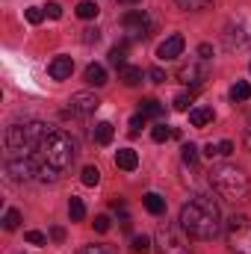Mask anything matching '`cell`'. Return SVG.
<instances>
[{
	"instance_id": "obj_1",
	"label": "cell",
	"mask_w": 251,
	"mask_h": 254,
	"mask_svg": "<svg viewBox=\"0 0 251 254\" xmlns=\"http://www.w3.org/2000/svg\"><path fill=\"white\" fill-rule=\"evenodd\" d=\"M74 157H77V142L65 130L54 127L42 139V145L30 154V160L36 166V181L39 184H57L60 175L74 163Z\"/></svg>"
},
{
	"instance_id": "obj_2",
	"label": "cell",
	"mask_w": 251,
	"mask_h": 254,
	"mask_svg": "<svg viewBox=\"0 0 251 254\" xmlns=\"http://www.w3.org/2000/svg\"><path fill=\"white\" fill-rule=\"evenodd\" d=\"M181 228L195 240H216L222 231V210L213 195H192L181 207Z\"/></svg>"
},
{
	"instance_id": "obj_3",
	"label": "cell",
	"mask_w": 251,
	"mask_h": 254,
	"mask_svg": "<svg viewBox=\"0 0 251 254\" xmlns=\"http://www.w3.org/2000/svg\"><path fill=\"white\" fill-rule=\"evenodd\" d=\"M210 184L213 190L219 192L225 201L231 204H243L251 192V184H249V175L240 169V166H231V163H222L210 172Z\"/></svg>"
},
{
	"instance_id": "obj_4",
	"label": "cell",
	"mask_w": 251,
	"mask_h": 254,
	"mask_svg": "<svg viewBox=\"0 0 251 254\" xmlns=\"http://www.w3.org/2000/svg\"><path fill=\"white\" fill-rule=\"evenodd\" d=\"M225 234H228V249L234 254H251V219L237 213L225 222Z\"/></svg>"
},
{
	"instance_id": "obj_5",
	"label": "cell",
	"mask_w": 251,
	"mask_h": 254,
	"mask_svg": "<svg viewBox=\"0 0 251 254\" xmlns=\"http://www.w3.org/2000/svg\"><path fill=\"white\" fill-rule=\"evenodd\" d=\"M154 246H157L160 254H192L187 231L175 228V225H160L157 237H154Z\"/></svg>"
},
{
	"instance_id": "obj_6",
	"label": "cell",
	"mask_w": 251,
	"mask_h": 254,
	"mask_svg": "<svg viewBox=\"0 0 251 254\" xmlns=\"http://www.w3.org/2000/svg\"><path fill=\"white\" fill-rule=\"evenodd\" d=\"M122 27H125V33L130 39H145L151 33V18L142 9H130V12H125V18H122Z\"/></svg>"
},
{
	"instance_id": "obj_7",
	"label": "cell",
	"mask_w": 251,
	"mask_h": 254,
	"mask_svg": "<svg viewBox=\"0 0 251 254\" xmlns=\"http://www.w3.org/2000/svg\"><path fill=\"white\" fill-rule=\"evenodd\" d=\"M98 107H101V101H98L95 92H77V95H71V101H68V113H71V116H92Z\"/></svg>"
},
{
	"instance_id": "obj_8",
	"label": "cell",
	"mask_w": 251,
	"mask_h": 254,
	"mask_svg": "<svg viewBox=\"0 0 251 254\" xmlns=\"http://www.w3.org/2000/svg\"><path fill=\"white\" fill-rule=\"evenodd\" d=\"M178 80L184 83V86H189V89H198L204 80H207V68L201 63H187L178 68Z\"/></svg>"
},
{
	"instance_id": "obj_9",
	"label": "cell",
	"mask_w": 251,
	"mask_h": 254,
	"mask_svg": "<svg viewBox=\"0 0 251 254\" xmlns=\"http://www.w3.org/2000/svg\"><path fill=\"white\" fill-rule=\"evenodd\" d=\"M184 48H187V39H184L181 33H175V36H169V39L157 48V57H160V60H178V57L184 54Z\"/></svg>"
},
{
	"instance_id": "obj_10",
	"label": "cell",
	"mask_w": 251,
	"mask_h": 254,
	"mask_svg": "<svg viewBox=\"0 0 251 254\" xmlns=\"http://www.w3.org/2000/svg\"><path fill=\"white\" fill-rule=\"evenodd\" d=\"M48 71H51L54 80H68L71 71H74V60H71V57H57L54 63L48 65Z\"/></svg>"
},
{
	"instance_id": "obj_11",
	"label": "cell",
	"mask_w": 251,
	"mask_h": 254,
	"mask_svg": "<svg viewBox=\"0 0 251 254\" xmlns=\"http://www.w3.org/2000/svg\"><path fill=\"white\" fill-rule=\"evenodd\" d=\"M139 113H142L145 119H160V116L166 113V107H163L157 98H145V101H139Z\"/></svg>"
},
{
	"instance_id": "obj_12",
	"label": "cell",
	"mask_w": 251,
	"mask_h": 254,
	"mask_svg": "<svg viewBox=\"0 0 251 254\" xmlns=\"http://www.w3.org/2000/svg\"><path fill=\"white\" fill-rule=\"evenodd\" d=\"M116 166H119V169H125V172H133V169L139 166L136 151H133V148H122V151L116 154Z\"/></svg>"
},
{
	"instance_id": "obj_13",
	"label": "cell",
	"mask_w": 251,
	"mask_h": 254,
	"mask_svg": "<svg viewBox=\"0 0 251 254\" xmlns=\"http://www.w3.org/2000/svg\"><path fill=\"white\" fill-rule=\"evenodd\" d=\"M213 122V110L210 107H195V110H189V125L192 127H207Z\"/></svg>"
},
{
	"instance_id": "obj_14",
	"label": "cell",
	"mask_w": 251,
	"mask_h": 254,
	"mask_svg": "<svg viewBox=\"0 0 251 254\" xmlns=\"http://www.w3.org/2000/svg\"><path fill=\"white\" fill-rule=\"evenodd\" d=\"M145 210H148L151 216H163V213H166V198L157 195V192H148V195H145Z\"/></svg>"
},
{
	"instance_id": "obj_15",
	"label": "cell",
	"mask_w": 251,
	"mask_h": 254,
	"mask_svg": "<svg viewBox=\"0 0 251 254\" xmlns=\"http://www.w3.org/2000/svg\"><path fill=\"white\" fill-rule=\"evenodd\" d=\"M113 133H116V130H113L110 122H98L95 130H92V139H95L98 145H110V142H113Z\"/></svg>"
},
{
	"instance_id": "obj_16",
	"label": "cell",
	"mask_w": 251,
	"mask_h": 254,
	"mask_svg": "<svg viewBox=\"0 0 251 254\" xmlns=\"http://www.w3.org/2000/svg\"><path fill=\"white\" fill-rule=\"evenodd\" d=\"M86 83H89V86H98V89H101V86L107 83V71H104V65H98V63L89 65V68H86Z\"/></svg>"
},
{
	"instance_id": "obj_17",
	"label": "cell",
	"mask_w": 251,
	"mask_h": 254,
	"mask_svg": "<svg viewBox=\"0 0 251 254\" xmlns=\"http://www.w3.org/2000/svg\"><path fill=\"white\" fill-rule=\"evenodd\" d=\"M119 77H122V83H125V86H139L145 74H142V68H136V65H125Z\"/></svg>"
},
{
	"instance_id": "obj_18",
	"label": "cell",
	"mask_w": 251,
	"mask_h": 254,
	"mask_svg": "<svg viewBox=\"0 0 251 254\" xmlns=\"http://www.w3.org/2000/svg\"><path fill=\"white\" fill-rule=\"evenodd\" d=\"M127 48H130V39H127V42H122V45H116V48L110 51V65L125 68V63H127Z\"/></svg>"
},
{
	"instance_id": "obj_19",
	"label": "cell",
	"mask_w": 251,
	"mask_h": 254,
	"mask_svg": "<svg viewBox=\"0 0 251 254\" xmlns=\"http://www.w3.org/2000/svg\"><path fill=\"white\" fill-rule=\"evenodd\" d=\"M249 98H251V83L237 80V83L231 86V101H249Z\"/></svg>"
},
{
	"instance_id": "obj_20",
	"label": "cell",
	"mask_w": 251,
	"mask_h": 254,
	"mask_svg": "<svg viewBox=\"0 0 251 254\" xmlns=\"http://www.w3.org/2000/svg\"><path fill=\"white\" fill-rule=\"evenodd\" d=\"M68 216H71V222H83L86 219V204L80 198H71L68 201Z\"/></svg>"
},
{
	"instance_id": "obj_21",
	"label": "cell",
	"mask_w": 251,
	"mask_h": 254,
	"mask_svg": "<svg viewBox=\"0 0 251 254\" xmlns=\"http://www.w3.org/2000/svg\"><path fill=\"white\" fill-rule=\"evenodd\" d=\"M98 3H92V0H83V3H77V15L80 18H86V21H92V18H98Z\"/></svg>"
},
{
	"instance_id": "obj_22",
	"label": "cell",
	"mask_w": 251,
	"mask_h": 254,
	"mask_svg": "<svg viewBox=\"0 0 251 254\" xmlns=\"http://www.w3.org/2000/svg\"><path fill=\"white\" fill-rule=\"evenodd\" d=\"M184 12H201V9H207L213 0H175Z\"/></svg>"
},
{
	"instance_id": "obj_23",
	"label": "cell",
	"mask_w": 251,
	"mask_h": 254,
	"mask_svg": "<svg viewBox=\"0 0 251 254\" xmlns=\"http://www.w3.org/2000/svg\"><path fill=\"white\" fill-rule=\"evenodd\" d=\"M130 252L133 254H148L151 252V240H148L145 234H142V237H133V240H130Z\"/></svg>"
},
{
	"instance_id": "obj_24",
	"label": "cell",
	"mask_w": 251,
	"mask_h": 254,
	"mask_svg": "<svg viewBox=\"0 0 251 254\" xmlns=\"http://www.w3.org/2000/svg\"><path fill=\"white\" fill-rule=\"evenodd\" d=\"M80 178H83V184H86V187H98V181H101V172H98L95 166H86Z\"/></svg>"
},
{
	"instance_id": "obj_25",
	"label": "cell",
	"mask_w": 251,
	"mask_h": 254,
	"mask_svg": "<svg viewBox=\"0 0 251 254\" xmlns=\"http://www.w3.org/2000/svg\"><path fill=\"white\" fill-rule=\"evenodd\" d=\"M18 225H21V213H18V210H6V213H3V228H6V231H15Z\"/></svg>"
},
{
	"instance_id": "obj_26",
	"label": "cell",
	"mask_w": 251,
	"mask_h": 254,
	"mask_svg": "<svg viewBox=\"0 0 251 254\" xmlns=\"http://www.w3.org/2000/svg\"><path fill=\"white\" fill-rule=\"evenodd\" d=\"M181 157H184V163H187V166H198V148H195L192 142L181 148Z\"/></svg>"
},
{
	"instance_id": "obj_27",
	"label": "cell",
	"mask_w": 251,
	"mask_h": 254,
	"mask_svg": "<svg viewBox=\"0 0 251 254\" xmlns=\"http://www.w3.org/2000/svg\"><path fill=\"white\" fill-rule=\"evenodd\" d=\"M151 136H154V142H166V139L175 136V130H172L169 125H157L154 130H151Z\"/></svg>"
},
{
	"instance_id": "obj_28",
	"label": "cell",
	"mask_w": 251,
	"mask_h": 254,
	"mask_svg": "<svg viewBox=\"0 0 251 254\" xmlns=\"http://www.w3.org/2000/svg\"><path fill=\"white\" fill-rule=\"evenodd\" d=\"M27 21L30 24H42L45 21V6H30L27 9Z\"/></svg>"
},
{
	"instance_id": "obj_29",
	"label": "cell",
	"mask_w": 251,
	"mask_h": 254,
	"mask_svg": "<svg viewBox=\"0 0 251 254\" xmlns=\"http://www.w3.org/2000/svg\"><path fill=\"white\" fill-rule=\"evenodd\" d=\"M189 104H192V92H181V95H178V98H175V110H181V113H187L189 110Z\"/></svg>"
},
{
	"instance_id": "obj_30",
	"label": "cell",
	"mask_w": 251,
	"mask_h": 254,
	"mask_svg": "<svg viewBox=\"0 0 251 254\" xmlns=\"http://www.w3.org/2000/svg\"><path fill=\"white\" fill-rule=\"evenodd\" d=\"M27 243H33V246H48V237H45L42 231H27Z\"/></svg>"
},
{
	"instance_id": "obj_31",
	"label": "cell",
	"mask_w": 251,
	"mask_h": 254,
	"mask_svg": "<svg viewBox=\"0 0 251 254\" xmlns=\"http://www.w3.org/2000/svg\"><path fill=\"white\" fill-rule=\"evenodd\" d=\"M142 127H145V116L139 113V116H133V119H130V136H139V130H142Z\"/></svg>"
},
{
	"instance_id": "obj_32",
	"label": "cell",
	"mask_w": 251,
	"mask_h": 254,
	"mask_svg": "<svg viewBox=\"0 0 251 254\" xmlns=\"http://www.w3.org/2000/svg\"><path fill=\"white\" fill-rule=\"evenodd\" d=\"M95 231L98 234H107L110 231V216H95Z\"/></svg>"
},
{
	"instance_id": "obj_33",
	"label": "cell",
	"mask_w": 251,
	"mask_h": 254,
	"mask_svg": "<svg viewBox=\"0 0 251 254\" xmlns=\"http://www.w3.org/2000/svg\"><path fill=\"white\" fill-rule=\"evenodd\" d=\"M83 254H116V252H113L110 246H86Z\"/></svg>"
},
{
	"instance_id": "obj_34",
	"label": "cell",
	"mask_w": 251,
	"mask_h": 254,
	"mask_svg": "<svg viewBox=\"0 0 251 254\" xmlns=\"http://www.w3.org/2000/svg\"><path fill=\"white\" fill-rule=\"evenodd\" d=\"M45 15H48V18H63V6H60V3H48V6H45Z\"/></svg>"
},
{
	"instance_id": "obj_35",
	"label": "cell",
	"mask_w": 251,
	"mask_h": 254,
	"mask_svg": "<svg viewBox=\"0 0 251 254\" xmlns=\"http://www.w3.org/2000/svg\"><path fill=\"white\" fill-rule=\"evenodd\" d=\"M148 77H151V83H166V71L163 68H151Z\"/></svg>"
},
{
	"instance_id": "obj_36",
	"label": "cell",
	"mask_w": 251,
	"mask_h": 254,
	"mask_svg": "<svg viewBox=\"0 0 251 254\" xmlns=\"http://www.w3.org/2000/svg\"><path fill=\"white\" fill-rule=\"evenodd\" d=\"M219 154H222V157H231V154H234V142H231V139L219 142Z\"/></svg>"
},
{
	"instance_id": "obj_37",
	"label": "cell",
	"mask_w": 251,
	"mask_h": 254,
	"mask_svg": "<svg viewBox=\"0 0 251 254\" xmlns=\"http://www.w3.org/2000/svg\"><path fill=\"white\" fill-rule=\"evenodd\" d=\"M83 33H86V36H83V42H86V45H92V42H98V39H101V33H98V30H83Z\"/></svg>"
},
{
	"instance_id": "obj_38",
	"label": "cell",
	"mask_w": 251,
	"mask_h": 254,
	"mask_svg": "<svg viewBox=\"0 0 251 254\" xmlns=\"http://www.w3.org/2000/svg\"><path fill=\"white\" fill-rule=\"evenodd\" d=\"M198 57H201V60H210V57H213V48H210V45H201V48H198Z\"/></svg>"
},
{
	"instance_id": "obj_39",
	"label": "cell",
	"mask_w": 251,
	"mask_h": 254,
	"mask_svg": "<svg viewBox=\"0 0 251 254\" xmlns=\"http://www.w3.org/2000/svg\"><path fill=\"white\" fill-rule=\"evenodd\" d=\"M204 157H210V160H213V157H219V145H213V142H210V145L204 148Z\"/></svg>"
},
{
	"instance_id": "obj_40",
	"label": "cell",
	"mask_w": 251,
	"mask_h": 254,
	"mask_svg": "<svg viewBox=\"0 0 251 254\" xmlns=\"http://www.w3.org/2000/svg\"><path fill=\"white\" fill-rule=\"evenodd\" d=\"M51 240L63 243V240H65V231H63V228H51Z\"/></svg>"
},
{
	"instance_id": "obj_41",
	"label": "cell",
	"mask_w": 251,
	"mask_h": 254,
	"mask_svg": "<svg viewBox=\"0 0 251 254\" xmlns=\"http://www.w3.org/2000/svg\"><path fill=\"white\" fill-rule=\"evenodd\" d=\"M246 145L251 148V116H249V127H246Z\"/></svg>"
},
{
	"instance_id": "obj_42",
	"label": "cell",
	"mask_w": 251,
	"mask_h": 254,
	"mask_svg": "<svg viewBox=\"0 0 251 254\" xmlns=\"http://www.w3.org/2000/svg\"><path fill=\"white\" fill-rule=\"evenodd\" d=\"M125 3H139V0H125Z\"/></svg>"
}]
</instances>
